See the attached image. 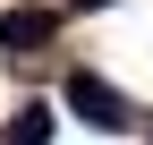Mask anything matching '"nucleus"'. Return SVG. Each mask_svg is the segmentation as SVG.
Instances as JSON below:
<instances>
[{"label": "nucleus", "instance_id": "obj_2", "mask_svg": "<svg viewBox=\"0 0 153 145\" xmlns=\"http://www.w3.org/2000/svg\"><path fill=\"white\" fill-rule=\"evenodd\" d=\"M51 26H60L51 9H9V17H0V51H43Z\"/></svg>", "mask_w": 153, "mask_h": 145}, {"label": "nucleus", "instance_id": "obj_4", "mask_svg": "<svg viewBox=\"0 0 153 145\" xmlns=\"http://www.w3.org/2000/svg\"><path fill=\"white\" fill-rule=\"evenodd\" d=\"M68 9H76V17H85V9H111V0H68Z\"/></svg>", "mask_w": 153, "mask_h": 145}, {"label": "nucleus", "instance_id": "obj_3", "mask_svg": "<svg viewBox=\"0 0 153 145\" xmlns=\"http://www.w3.org/2000/svg\"><path fill=\"white\" fill-rule=\"evenodd\" d=\"M51 128H60V111H51V102H43V94H34V102H26V111H17V120H9V145H51Z\"/></svg>", "mask_w": 153, "mask_h": 145}, {"label": "nucleus", "instance_id": "obj_1", "mask_svg": "<svg viewBox=\"0 0 153 145\" xmlns=\"http://www.w3.org/2000/svg\"><path fill=\"white\" fill-rule=\"evenodd\" d=\"M60 102H68L76 120H85V128H102V137H119V128H136V111H128V94H119V85H102L94 68H76V77L60 85Z\"/></svg>", "mask_w": 153, "mask_h": 145}]
</instances>
